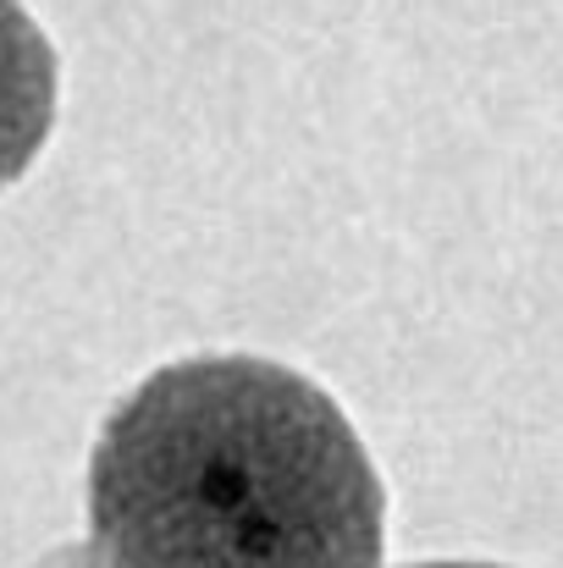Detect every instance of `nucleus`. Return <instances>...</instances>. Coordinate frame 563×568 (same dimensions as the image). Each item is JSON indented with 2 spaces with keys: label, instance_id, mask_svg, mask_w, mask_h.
<instances>
[{
  "label": "nucleus",
  "instance_id": "nucleus-3",
  "mask_svg": "<svg viewBox=\"0 0 563 568\" xmlns=\"http://www.w3.org/2000/svg\"><path fill=\"white\" fill-rule=\"evenodd\" d=\"M403 568H503V564H459V558H442V564H403Z\"/></svg>",
  "mask_w": 563,
  "mask_h": 568
},
{
  "label": "nucleus",
  "instance_id": "nucleus-2",
  "mask_svg": "<svg viewBox=\"0 0 563 568\" xmlns=\"http://www.w3.org/2000/svg\"><path fill=\"white\" fill-rule=\"evenodd\" d=\"M56 50L22 0H0V189H11L56 122Z\"/></svg>",
  "mask_w": 563,
  "mask_h": 568
},
{
  "label": "nucleus",
  "instance_id": "nucleus-1",
  "mask_svg": "<svg viewBox=\"0 0 563 568\" xmlns=\"http://www.w3.org/2000/svg\"><path fill=\"white\" fill-rule=\"evenodd\" d=\"M89 530L105 568H381L386 491L332 392L204 354L105 414Z\"/></svg>",
  "mask_w": 563,
  "mask_h": 568
}]
</instances>
